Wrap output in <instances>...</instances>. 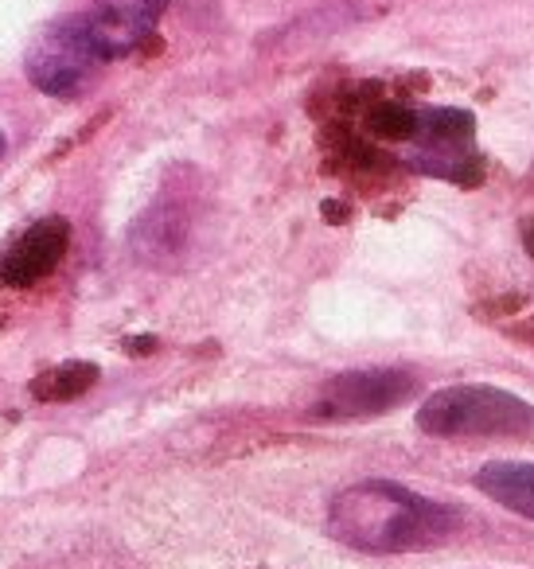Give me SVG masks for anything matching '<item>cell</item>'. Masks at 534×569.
I'll list each match as a JSON object with an SVG mask.
<instances>
[{
	"mask_svg": "<svg viewBox=\"0 0 534 569\" xmlns=\"http://www.w3.org/2000/svg\"><path fill=\"white\" fill-rule=\"evenodd\" d=\"M456 527V511L417 496L394 480H363L328 507V535L363 553H414L441 546Z\"/></svg>",
	"mask_w": 534,
	"mask_h": 569,
	"instance_id": "1",
	"label": "cell"
},
{
	"mask_svg": "<svg viewBox=\"0 0 534 569\" xmlns=\"http://www.w3.org/2000/svg\"><path fill=\"white\" fill-rule=\"evenodd\" d=\"M417 429L441 441L456 437H523L534 429V406L484 382H461L429 395L417 410Z\"/></svg>",
	"mask_w": 534,
	"mask_h": 569,
	"instance_id": "2",
	"label": "cell"
},
{
	"mask_svg": "<svg viewBox=\"0 0 534 569\" xmlns=\"http://www.w3.org/2000/svg\"><path fill=\"white\" fill-rule=\"evenodd\" d=\"M98 67L102 63H98L95 48H90V36L82 28V12H71V17L43 28L24 59L28 82L51 98H67L75 90H82Z\"/></svg>",
	"mask_w": 534,
	"mask_h": 569,
	"instance_id": "3",
	"label": "cell"
},
{
	"mask_svg": "<svg viewBox=\"0 0 534 569\" xmlns=\"http://www.w3.org/2000/svg\"><path fill=\"white\" fill-rule=\"evenodd\" d=\"M417 379L398 367H370V371H344L328 379L308 406V418L316 421H363L390 413L406 398H414Z\"/></svg>",
	"mask_w": 534,
	"mask_h": 569,
	"instance_id": "4",
	"label": "cell"
},
{
	"mask_svg": "<svg viewBox=\"0 0 534 569\" xmlns=\"http://www.w3.org/2000/svg\"><path fill=\"white\" fill-rule=\"evenodd\" d=\"M168 0H95L90 9H82V28H87L98 63L134 56L160 24Z\"/></svg>",
	"mask_w": 534,
	"mask_h": 569,
	"instance_id": "5",
	"label": "cell"
},
{
	"mask_svg": "<svg viewBox=\"0 0 534 569\" xmlns=\"http://www.w3.org/2000/svg\"><path fill=\"white\" fill-rule=\"evenodd\" d=\"M67 242H71V227H67L63 219L36 222V227L28 230V234L20 238L9 253H4V261H0V277H4L9 284H17V289H28V284L43 281V277L59 266Z\"/></svg>",
	"mask_w": 534,
	"mask_h": 569,
	"instance_id": "6",
	"label": "cell"
},
{
	"mask_svg": "<svg viewBox=\"0 0 534 569\" xmlns=\"http://www.w3.org/2000/svg\"><path fill=\"white\" fill-rule=\"evenodd\" d=\"M476 488L507 511L534 522V465L526 460H492L476 472Z\"/></svg>",
	"mask_w": 534,
	"mask_h": 569,
	"instance_id": "7",
	"label": "cell"
},
{
	"mask_svg": "<svg viewBox=\"0 0 534 569\" xmlns=\"http://www.w3.org/2000/svg\"><path fill=\"white\" fill-rule=\"evenodd\" d=\"M95 367L90 363H67V367H56L51 375H43V379H36L32 395L36 398H48V402H67V398L82 395V390L95 382Z\"/></svg>",
	"mask_w": 534,
	"mask_h": 569,
	"instance_id": "8",
	"label": "cell"
},
{
	"mask_svg": "<svg viewBox=\"0 0 534 569\" xmlns=\"http://www.w3.org/2000/svg\"><path fill=\"white\" fill-rule=\"evenodd\" d=\"M0 157H4V133H0Z\"/></svg>",
	"mask_w": 534,
	"mask_h": 569,
	"instance_id": "9",
	"label": "cell"
}]
</instances>
